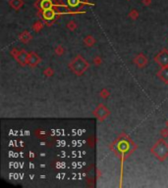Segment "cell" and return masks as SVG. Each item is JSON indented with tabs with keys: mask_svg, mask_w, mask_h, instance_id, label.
I'll return each mask as SVG.
<instances>
[{
	"mask_svg": "<svg viewBox=\"0 0 168 188\" xmlns=\"http://www.w3.org/2000/svg\"><path fill=\"white\" fill-rule=\"evenodd\" d=\"M51 6H52V2L50 0H42L40 2V7H41V9H44V10L50 9Z\"/></svg>",
	"mask_w": 168,
	"mask_h": 188,
	"instance_id": "3",
	"label": "cell"
},
{
	"mask_svg": "<svg viewBox=\"0 0 168 188\" xmlns=\"http://www.w3.org/2000/svg\"><path fill=\"white\" fill-rule=\"evenodd\" d=\"M28 60H30V65L31 66H35L37 65V64L39 62V59L38 56H37V54H34V53H32V54L30 55V57H28Z\"/></svg>",
	"mask_w": 168,
	"mask_h": 188,
	"instance_id": "2",
	"label": "cell"
},
{
	"mask_svg": "<svg viewBox=\"0 0 168 188\" xmlns=\"http://www.w3.org/2000/svg\"><path fill=\"white\" fill-rule=\"evenodd\" d=\"M55 17V13L54 11L50 8V9H46V10H44V18L45 20L47 21H50L52 20L53 18Z\"/></svg>",
	"mask_w": 168,
	"mask_h": 188,
	"instance_id": "1",
	"label": "cell"
},
{
	"mask_svg": "<svg viewBox=\"0 0 168 188\" xmlns=\"http://www.w3.org/2000/svg\"><path fill=\"white\" fill-rule=\"evenodd\" d=\"M80 3V0H68V4L71 7H76Z\"/></svg>",
	"mask_w": 168,
	"mask_h": 188,
	"instance_id": "4",
	"label": "cell"
}]
</instances>
